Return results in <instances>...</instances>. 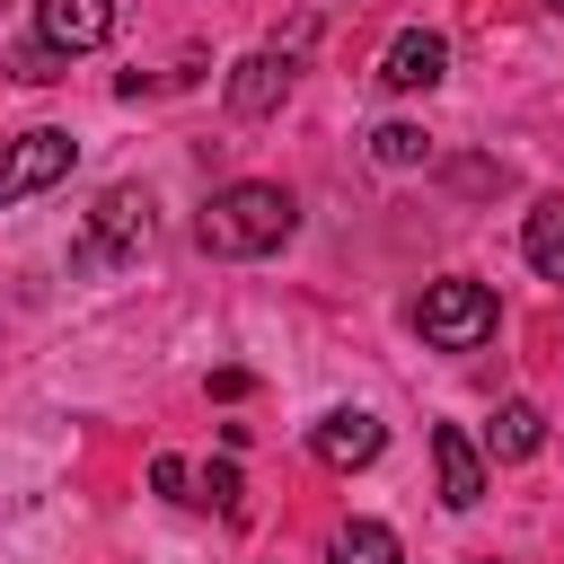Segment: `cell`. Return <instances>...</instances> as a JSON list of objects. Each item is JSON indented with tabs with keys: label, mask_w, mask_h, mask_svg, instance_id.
Listing matches in <instances>:
<instances>
[{
	"label": "cell",
	"mask_w": 564,
	"mask_h": 564,
	"mask_svg": "<svg viewBox=\"0 0 564 564\" xmlns=\"http://www.w3.org/2000/svg\"><path fill=\"white\" fill-rule=\"evenodd\" d=\"M141 238H150V194H141V185H106L97 212H88V229H79V247H70V264H79V273H106V264H123Z\"/></svg>",
	"instance_id": "3957f363"
},
{
	"label": "cell",
	"mask_w": 564,
	"mask_h": 564,
	"mask_svg": "<svg viewBox=\"0 0 564 564\" xmlns=\"http://www.w3.org/2000/svg\"><path fill=\"white\" fill-rule=\"evenodd\" d=\"M432 476H441V502L449 511H476L485 502V449L458 423H432Z\"/></svg>",
	"instance_id": "ba28073f"
},
{
	"label": "cell",
	"mask_w": 564,
	"mask_h": 564,
	"mask_svg": "<svg viewBox=\"0 0 564 564\" xmlns=\"http://www.w3.org/2000/svg\"><path fill=\"white\" fill-rule=\"evenodd\" d=\"M326 564H405V546H397L388 520H344V529L326 538Z\"/></svg>",
	"instance_id": "7c38bea8"
},
{
	"label": "cell",
	"mask_w": 564,
	"mask_h": 564,
	"mask_svg": "<svg viewBox=\"0 0 564 564\" xmlns=\"http://www.w3.org/2000/svg\"><path fill=\"white\" fill-rule=\"evenodd\" d=\"M538 441H546V414H538L529 397H502L494 423H485V449H494V458H538Z\"/></svg>",
	"instance_id": "30bf717a"
},
{
	"label": "cell",
	"mask_w": 564,
	"mask_h": 564,
	"mask_svg": "<svg viewBox=\"0 0 564 564\" xmlns=\"http://www.w3.org/2000/svg\"><path fill=\"white\" fill-rule=\"evenodd\" d=\"M185 502H203V511H238V467H229V458L194 467V494H185Z\"/></svg>",
	"instance_id": "5bb4252c"
},
{
	"label": "cell",
	"mask_w": 564,
	"mask_h": 564,
	"mask_svg": "<svg viewBox=\"0 0 564 564\" xmlns=\"http://www.w3.org/2000/svg\"><path fill=\"white\" fill-rule=\"evenodd\" d=\"M308 449H317V467L352 476V467H370V458L388 449V423H379L370 405H335V414H317V423H308Z\"/></svg>",
	"instance_id": "5b68a950"
},
{
	"label": "cell",
	"mask_w": 564,
	"mask_h": 564,
	"mask_svg": "<svg viewBox=\"0 0 564 564\" xmlns=\"http://www.w3.org/2000/svg\"><path fill=\"white\" fill-rule=\"evenodd\" d=\"M414 326H423V344H441V352H476V344L494 335V282H476V273H441V282H423Z\"/></svg>",
	"instance_id": "7a4b0ae2"
},
{
	"label": "cell",
	"mask_w": 564,
	"mask_h": 564,
	"mask_svg": "<svg viewBox=\"0 0 564 564\" xmlns=\"http://www.w3.org/2000/svg\"><path fill=\"white\" fill-rule=\"evenodd\" d=\"M520 256H529L546 282H564V194L529 203V220H520Z\"/></svg>",
	"instance_id": "8fae6325"
},
{
	"label": "cell",
	"mask_w": 564,
	"mask_h": 564,
	"mask_svg": "<svg viewBox=\"0 0 564 564\" xmlns=\"http://www.w3.org/2000/svg\"><path fill=\"white\" fill-rule=\"evenodd\" d=\"M291 229H300V203H291L282 185H264V176L220 185V194L203 203V220H194L203 256H229V264H256V256L291 247Z\"/></svg>",
	"instance_id": "6da1fadb"
},
{
	"label": "cell",
	"mask_w": 564,
	"mask_h": 564,
	"mask_svg": "<svg viewBox=\"0 0 564 564\" xmlns=\"http://www.w3.org/2000/svg\"><path fill=\"white\" fill-rule=\"evenodd\" d=\"M35 35L53 53H97L115 35V0H35Z\"/></svg>",
	"instance_id": "9c48e42d"
},
{
	"label": "cell",
	"mask_w": 564,
	"mask_h": 564,
	"mask_svg": "<svg viewBox=\"0 0 564 564\" xmlns=\"http://www.w3.org/2000/svg\"><path fill=\"white\" fill-rule=\"evenodd\" d=\"M546 9H555V18H564V0H546Z\"/></svg>",
	"instance_id": "e0dca14e"
},
{
	"label": "cell",
	"mask_w": 564,
	"mask_h": 564,
	"mask_svg": "<svg viewBox=\"0 0 564 564\" xmlns=\"http://www.w3.org/2000/svg\"><path fill=\"white\" fill-rule=\"evenodd\" d=\"M423 150H432L423 123H379V132H370V159H379V167H414Z\"/></svg>",
	"instance_id": "4fadbf2b"
},
{
	"label": "cell",
	"mask_w": 564,
	"mask_h": 564,
	"mask_svg": "<svg viewBox=\"0 0 564 564\" xmlns=\"http://www.w3.org/2000/svg\"><path fill=\"white\" fill-rule=\"evenodd\" d=\"M70 159H79V141H70L62 123H35V132L0 141V212H9V203H26V194H44V185H62V176H70Z\"/></svg>",
	"instance_id": "277c9868"
},
{
	"label": "cell",
	"mask_w": 564,
	"mask_h": 564,
	"mask_svg": "<svg viewBox=\"0 0 564 564\" xmlns=\"http://www.w3.org/2000/svg\"><path fill=\"white\" fill-rule=\"evenodd\" d=\"M282 97H291V53H247V62H229V115H238V123L282 115Z\"/></svg>",
	"instance_id": "52a82bcc"
},
{
	"label": "cell",
	"mask_w": 564,
	"mask_h": 564,
	"mask_svg": "<svg viewBox=\"0 0 564 564\" xmlns=\"http://www.w3.org/2000/svg\"><path fill=\"white\" fill-rule=\"evenodd\" d=\"M441 70H449V35H432V26H405V35H388V53H379V88H397V97L441 88Z\"/></svg>",
	"instance_id": "8992f818"
},
{
	"label": "cell",
	"mask_w": 564,
	"mask_h": 564,
	"mask_svg": "<svg viewBox=\"0 0 564 564\" xmlns=\"http://www.w3.org/2000/svg\"><path fill=\"white\" fill-rule=\"evenodd\" d=\"M62 70H70V53H53L44 35H35L26 53H18V79H62Z\"/></svg>",
	"instance_id": "2e32d148"
},
{
	"label": "cell",
	"mask_w": 564,
	"mask_h": 564,
	"mask_svg": "<svg viewBox=\"0 0 564 564\" xmlns=\"http://www.w3.org/2000/svg\"><path fill=\"white\" fill-rule=\"evenodd\" d=\"M150 485H159L167 502H185V494H194V467H185L176 449H159V458H150Z\"/></svg>",
	"instance_id": "9a60e30c"
}]
</instances>
